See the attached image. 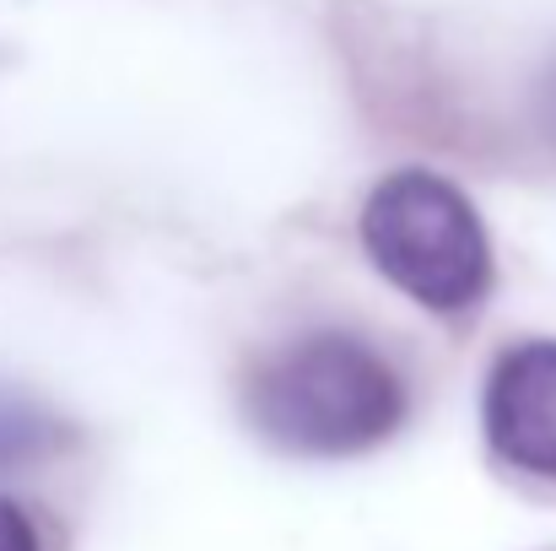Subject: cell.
Instances as JSON below:
<instances>
[{"instance_id":"2","label":"cell","mask_w":556,"mask_h":551,"mask_svg":"<svg viewBox=\"0 0 556 551\" xmlns=\"http://www.w3.org/2000/svg\"><path fill=\"white\" fill-rule=\"evenodd\" d=\"M363 249L405 298L432 314H459L492 287V243L476 205L427 168H400L372 184Z\"/></svg>"},{"instance_id":"1","label":"cell","mask_w":556,"mask_h":551,"mask_svg":"<svg viewBox=\"0 0 556 551\" xmlns=\"http://www.w3.org/2000/svg\"><path fill=\"white\" fill-rule=\"evenodd\" d=\"M254 427L292 454H363L405 422V378L378 347L319 330L281 347L249 384Z\"/></svg>"},{"instance_id":"5","label":"cell","mask_w":556,"mask_h":551,"mask_svg":"<svg viewBox=\"0 0 556 551\" xmlns=\"http://www.w3.org/2000/svg\"><path fill=\"white\" fill-rule=\"evenodd\" d=\"M0 551H38V530L27 525V514L16 503L0 498Z\"/></svg>"},{"instance_id":"4","label":"cell","mask_w":556,"mask_h":551,"mask_svg":"<svg viewBox=\"0 0 556 551\" xmlns=\"http://www.w3.org/2000/svg\"><path fill=\"white\" fill-rule=\"evenodd\" d=\"M54 443H60V422L49 411H38L33 400L0 389V465L5 460H33Z\"/></svg>"},{"instance_id":"3","label":"cell","mask_w":556,"mask_h":551,"mask_svg":"<svg viewBox=\"0 0 556 551\" xmlns=\"http://www.w3.org/2000/svg\"><path fill=\"white\" fill-rule=\"evenodd\" d=\"M481 422L503 465L556 481V341H519L492 363Z\"/></svg>"}]
</instances>
